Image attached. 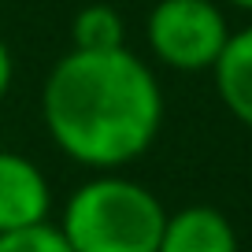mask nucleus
<instances>
[{"label": "nucleus", "mask_w": 252, "mask_h": 252, "mask_svg": "<svg viewBox=\"0 0 252 252\" xmlns=\"http://www.w3.org/2000/svg\"><path fill=\"white\" fill-rule=\"evenodd\" d=\"M212 78L222 108L252 130V26L226 37V48L212 67Z\"/></svg>", "instance_id": "nucleus-6"}, {"label": "nucleus", "mask_w": 252, "mask_h": 252, "mask_svg": "<svg viewBox=\"0 0 252 252\" xmlns=\"http://www.w3.org/2000/svg\"><path fill=\"white\" fill-rule=\"evenodd\" d=\"M163 226V200L137 178L115 171L74 186L56 222L71 252H156Z\"/></svg>", "instance_id": "nucleus-2"}, {"label": "nucleus", "mask_w": 252, "mask_h": 252, "mask_svg": "<svg viewBox=\"0 0 252 252\" xmlns=\"http://www.w3.org/2000/svg\"><path fill=\"white\" fill-rule=\"evenodd\" d=\"M230 33L234 30L215 0H156L145 19L149 52L182 74L212 71Z\"/></svg>", "instance_id": "nucleus-3"}, {"label": "nucleus", "mask_w": 252, "mask_h": 252, "mask_svg": "<svg viewBox=\"0 0 252 252\" xmlns=\"http://www.w3.org/2000/svg\"><path fill=\"white\" fill-rule=\"evenodd\" d=\"M52 182L23 152L0 149V234H15L48 222Z\"/></svg>", "instance_id": "nucleus-4"}, {"label": "nucleus", "mask_w": 252, "mask_h": 252, "mask_svg": "<svg viewBox=\"0 0 252 252\" xmlns=\"http://www.w3.org/2000/svg\"><path fill=\"white\" fill-rule=\"evenodd\" d=\"M11 82H15V56H11L8 41L0 37V100H4V96H8Z\"/></svg>", "instance_id": "nucleus-9"}, {"label": "nucleus", "mask_w": 252, "mask_h": 252, "mask_svg": "<svg viewBox=\"0 0 252 252\" xmlns=\"http://www.w3.org/2000/svg\"><path fill=\"white\" fill-rule=\"evenodd\" d=\"M0 252H71V245L63 241V234L52 222H41L30 230L0 234Z\"/></svg>", "instance_id": "nucleus-8"}, {"label": "nucleus", "mask_w": 252, "mask_h": 252, "mask_svg": "<svg viewBox=\"0 0 252 252\" xmlns=\"http://www.w3.org/2000/svg\"><path fill=\"white\" fill-rule=\"evenodd\" d=\"M52 145L78 167L119 171L152 149L163 126V89L130 48L63 52L41 86Z\"/></svg>", "instance_id": "nucleus-1"}, {"label": "nucleus", "mask_w": 252, "mask_h": 252, "mask_svg": "<svg viewBox=\"0 0 252 252\" xmlns=\"http://www.w3.org/2000/svg\"><path fill=\"white\" fill-rule=\"evenodd\" d=\"M71 48L78 52H115L126 48V23L111 4H86L71 19Z\"/></svg>", "instance_id": "nucleus-7"}, {"label": "nucleus", "mask_w": 252, "mask_h": 252, "mask_svg": "<svg viewBox=\"0 0 252 252\" xmlns=\"http://www.w3.org/2000/svg\"><path fill=\"white\" fill-rule=\"evenodd\" d=\"M226 4H234V8H241V11H252V0H226Z\"/></svg>", "instance_id": "nucleus-10"}, {"label": "nucleus", "mask_w": 252, "mask_h": 252, "mask_svg": "<svg viewBox=\"0 0 252 252\" xmlns=\"http://www.w3.org/2000/svg\"><path fill=\"white\" fill-rule=\"evenodd\" d=\"M156 252H241V245H237L234 222L219 208L189 204L182 212L167 215Z\"/></svg>", "instance_id": "nucleus-5"}]
</instances>
